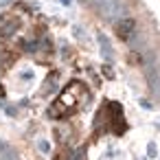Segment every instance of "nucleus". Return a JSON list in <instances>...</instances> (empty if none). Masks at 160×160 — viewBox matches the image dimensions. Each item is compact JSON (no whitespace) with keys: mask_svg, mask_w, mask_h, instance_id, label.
I'll return each mask as SVG.
<instances>
[{"mask_svg":"<svg viewBox=\"0 0 160 160\" xmlns=\"http://www.w3.org/2000/svg\"><path fill=\"white\" fill-rule=\"evenodd\" d=\"M114 31H116V38L118 40H129L132 33H134V20H121Z\"/></svg>","mask_w":160,"mask_h":160,"instance_id":"nucleus-1","label":"nucleus"},{"mask_svg":"<svg viewBox=\"0 0 160 160\" xmlns=\"http://www.w3.org/2000/svg\"><path fill=\"white\" fill-rule=\"evenodd\" d=\"M68 156H70V151H68V149H62V151H57V153H55V158H53V160H68Z\"/></svg>","mask_w":160,"mask_h":160,"instance_id":"nucleus-2","label":"nucleus"},{"mask_svg":"<svg viewBox=\"0 0 160 160\" xmlns=\"http://www.w3.org/2000/svg\"><path fill=\"white\" fill-rule=\"evenodd\" d=\"M129 62H132V64H138V62H140V57H138L136 53H132V55H129Z\"/></svg>","mask_w":160,"mask_h":160,"instance_id":"nucleus-3","label":"nucleus"}]
</instances>
